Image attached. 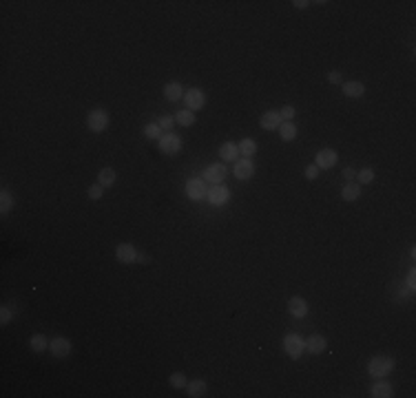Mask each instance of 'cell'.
<instances>
[{"mask_svg": "<svg viewBox=\"0 0 416 398\" xmlns=\"http://www.w3.org/2000/svg\"><path fill=\"white\" fill-rule=\"evenodd\" d=\"M392 369H394V358H390V356H376V358L370 361V365H367L370 376H376V378L387 376Z\"/></svg>", "mask_w": 416, "mask_h": 398, "instance_id": "1", "label": "cell"}, {"mask_svg": "<svg viewBox=\"0 0 416 398\" xmlns=\"http://www.w3.org/2000/svg\"><path fill=\"white\" fill-rule=\"evenodd\" d=\"M283 348H286L290 358H301V354L306 352V341L299 334H288L283 339Z\"/></svg>", "mask_w": 416, "mask_h": 398, "instance_id": "2", "label": "cell"}, {"mask_svg": "<svg viewBox=\"0 0 416 398\" xmlns=\"http://www.w3.org/2000/svg\"><path fill=\"white\" fill-rule=\"evenodd\" d=\"M87 126L93 133L106 131V126H108V113L104 111V108H96V111H91V113H89V117H87Z\"/></svg>", "mask_w": 416, "mask_h": 398, "instance_id": "3", "label": "cell"}, {"mask_svg": "<svg viewBox=\"0 0 416 398\" xmlns=\"http://www.w3.org/2000/svg\"><path fill=\"white\" fill-rule=\"evenodd\" d=\"M182 149V137L175 135V133H166V135L159 137V150L164 155H177Z\"/></svg>", "mask_w": 416, "mask_h": 398, "instance_id": "4", "label": "cell"}, {"mask_svg": "<svg viewBox=\"0 0 416 398\" xmlns=\"http://www.w3.org/2000/svg\"><path fill=\"white\" fill-rule=\"evenodd\" d=\"M186 195H188V199H193V201H202V199L208 195L206 182L204 179H188L186 182Z\"/></svg>", "mask_w": 416, "mask_h": 398, "instance_id": "5", "label": "cell"}, {"mask_svg": "<svg viewBox=\"0 0 416 398\" xmlns=\"http://www.w3.org/2000/svg\"><path fill=\"white\" fill-rule=\"evenodd\" d=\"M49 352L53 358H67L71 354V341L64 339V336H58L49 343Z\"/></svg>", "mask_w": 416, "mask_h": 398, "instance_id": "6", "label": "cell"}, {"mask_svg": "<svg viewBox=\"0 0 416 398\" xmlns=\"http://www.w3.org/2000/svg\"><path fill=\"white\" fill-rule=\"evenodd\" d=\"M184 102H186L188 111H197L206 104V96L202 89H188V91H184Z\"/></svg>", "mask_w": 416, "mask_h": 398, "instance_id": "7", "label": "cell"}, {"mask_svg": "<svg viewBox=\"0 0 416 398\" xmlns=\"http://www.w3.org/2000/svg\"><path fill=\"white\" fill-rule=\"evenodd\" d=\"M115 259L120 263H135L140 259V254H138V250H135V246H131V244H120L115 248Z\"/></svg>", "mask_w": 416, "mask_h": 398, "instance_id": "8", "label": "cell"}, {"mask_svg": "<svg viewBox=\"0 0 416 398\" xmlns=\"http://www.w3.org/2000/svg\"><path fill=\"white\" fill-rule=\"evenodd\" d=\"M208 201L212 206H226L230 201V191L226 186H221V184H217V186H212L208 191Z\"/></svg>", "mask_w": 416, "mask_h": 398, "instance_id": "9", "label": "cell"}, {"mask_svg": "<svg viewBox=\"0 0 416 398\" xmlns=\"http://www.w3.org/2000/svg\"><path fill=\"white\" fill-rule=\"evenodd\" d=\"M226 175H228V170H226V166L224 164H212V166H208V168L204 170V182H210V184H219V182H224L226 179Z\"/></svg>", "mask_w": 416, "mask_h": 398, "instance_id": "10", "label": "cell"}, {"mask_svg": "<svg viewBox=\"0 0 416 398\" xmlns=\"http://www.w3.org/2000/svg\"><path fill=\"white\" fill-rule=\"evenodd\" d=\"M337 159H339V155H337V150H332V149H323V150H319L316 153V168H332L334 164H337Z\"/></svg>", "mask_w": 416, "mask_h": 398, "instance_id": "11", "label": "cell"}, {"mask_svg": "<svg viewBox=\"0 0 416 398\" xmlns=\"http://www.w3.org/2000/svg\"><path fill=\"white\" fill-rule=\"evenodd\" d=\"M325 348H328V341H325V336L321 334H312L306 339V349H308L310 354H321L325 352Z\"/></svg>", "mask_w": 416, "mask_h": 398, "instance_id": "12", "label": "cell"}, {"mask_svg": "<svg viewBox=\"0 0 416 398\" xmlns=\"http://www.w3.org/2000/svg\"><path fill=\"white\" fill-rule=\"evenodd\" d=\"M288 312H290L292 316H297V319H304V316L308 314V303L301 297H292L290 301H288Z\"/></svg>", "mask_w": 416, "mask_h": 398, "instance_id": "13", "label": "cell"}, {"mask_svg": "<svg viewBox=\"0 0 416 398\" xmlns=\"http://www.w3.org/2000/svg\"><path fill=\"white\" fill-rule=\"evenodd\" d=\"M259 124H261L263 131H277L279 126H281V115H279L277 111H268L266 115H261Z\"/></svg>", "mask_w": 416, "mask_h": 398, "instance_id": "14", "label": "cell"}, {"mask_svg": "<svg viewBox=\"0 0 416 398\" xmlns=\"http://www.w3.org/2000/svg\"><path fill=\"white\" fill-rule=\"evenodd\" d=\"M255 175V164L250 159H239L235 164V177L237 179H250Z\"/></svg>", "mask_w": 416, "mask_h": 398, "instance_id": "15", "label": "cell"}, {"mask_svg": "<svg viewBox=\"0 0 416 398\" xmlns=\"http://www.w3.org/2000/svg\"><path fill=\"white\" fill-rule=\"evenodd\" d=\"M370 396H374V398H390V396H394V390H392L390 383L381 381V383H374V385H372Z\"/></svg>", "mask_w": 416, "mask_h": 398, "instance_id": "16", "label": "cell"}, {"mask_svg": "<svg viewBox=\"0 0 416 398\" xmlns=\"http://www.w3.org/2000/svg\"><path fill=\"white\" fill-rule=\"evenodd\" d=\"M237 153H239V149H237V144H233V142H226V144H221V149H219V157L224 159V162H235V159H237Z\"/></svg>", "mask_w": 416, "mask_h": 398, "instance_id": "17", "label": "cell"}, {"mask_svg": "<svg viewBox=\"0 0 416 398\" xmlns=\"http://www.w3.org/2000/svg\"><path fill=\"white\" fill-rule=\"evenodd\" d=\"M164 96L166 100H171V102H177V100L184 98V89L179 82H168L166 87H164Z\"/></svg>", "mask_w": 416, "mask_h": 398, "instance_id": "18", "label": "cell"}, {"mask_svg": "<svg viewBox=\"0 0 416 398\" xmlns=\"http://www.w3.org/2000/svg\"><path fill=\"white\" fill-rule=\"evenodd\" d=\"M206 390H208L206 381H191V383H186V392H188V396H191V398L204 396Z\"/></svg>", "mask_w": 416, "mask_h": 398, "instance_id": "19", "label": "cell"}, {"mask_svg": "<svg viewBox=\"0 0 416 398\" xmlns=\"http://www.w3.org/2000/svg\"><path fill=\"white\" fill-rule=\"evenodd\" d=\"M363 93H365V84H363V82H346V84H343V96L361 98Z\"/></svg>", "mask_w": 416, "mask_h": 398, "instance_id": "20", "label": "cell"}, {"mask_svg": "<svg viewBox=\"0 0 416 398\" xmlns=\"http://www.w3.org/2000/svg\"><path fill=\"white\" fill-rule=\"evenodd\" d=\"M29 348L34 349V352H45V349H49V339H47L45 334H34L29 339Z\"/></svg>", "mask_w": 416, "mask_h": 398, "instance_id": "21", "label": "cell"}, {"mask_svg": "<svg viewBox=\"0 0 416 398\" xmlns=\"http://www.w3.org/2000/svg\"><path fill=\"white\" fill-rule=\"evenodd\" d=\"M115 170L113 168H102L100 170V175H98V184H100V186H104V188H111L113 184H115Z\"/></svg>", "mask_w": 416, "mask_h": 398, "instance_id": "22", "label": "cell"}, {"mask_svg": "<svg viewBox=\"0 0 416 398\" xmlns=\"http://www.w3.org/2000/svg\"><path fill=\"white\" fill-rule=\"evenodd\" d=\"M279 135H281L283 142H292L297 137V126L292 124V122H281V126H279Z\"/></svg>", "mask_w": 416, "mask_h": 398, "instance_id": "23", "label": "cell"}, {"mask_svg": "<svg viewBox=\"0 0 416 398\" xmlns=\"http://www.w3.org/2000/svg\"><path fill=\"white\" fill-rule=\"evenodd\" d=\"M359 195H361V186H359V184H346L341 191V197L346 199V201H357Z\"/></svg>", "mask_w": 416, "mask_h": 398, "instance_id": "24", "label": "cell"}, {"mask_svg": "<svg viewBox=\"0 0 416 398\" xmlns=\"http://www.w3.org/2000/svg\"><path fill=\"white\" fill-rule=\"evenodd\" d=\"M237 149H239V153H244V157H250V155L257 153V142L250 140V137H246V140H242L237 144Z\"/></svg>", "mask_w": 416, "mask_h": 398, "instance_id": "25", "label": "cell"}, {"mask_svg": "<svg viewBox=\"0 0 416 398\" xmlns=\"http://www.w3.org/2000/svg\"><path fill=\"white\" fill-rule=\"evenodd\" d=\"M175 122H177V124H182V126H193L195 124V113L193 111H179L177 115H175Z\"/></svg>", "mask_w": 416, "mask_h": 398, "instance_id": "26", "label": "cell"}, {"mask_svg": "<svg viewBox=\"0 0 416 398\" xmlns=\"http://www.w3.org/2000/svg\"><path fill=\"white\" fill-rule=\"evenodd\" d=\"M144 135L149 137V140H159V137H162V126H159L157 122H151V124L144 126Z\"/></svg>", "mask_w": 416, "mask_h": 398, "instance_id": "27", "label": "cell"}, {"mask_svg": "<svg viewBox=\"0 0 416 398\" xmlns=\"http://www.w3.org/2000/svg\"><path fill=\"white\" fill-rule=\"evenodd\" d=\"M13 203H16V201H13V197L9 195L7 191H2V193H0V212H2V215H7V212L11 210V208H13Z\"/></svg>", "mask_w": 416, "mask_h": 398, "instance_id": "28", "label": "cell"}, {"mask_svg": "<svg viewBox=\"0 0 416 398\" xmlns=\"http://www.w3.org/2000/svg\"><path fill=\"white\" fill-rule=\"evenodd\" d=\"M357 179H359L361 184H372V182H374V170H372V168L359 170V173H357Z\"/></svg>", "mask_w": 416, "mask_h": 398, "instance_id": "29", "label": "cell"}, {"mask_svg": "<svg viewBox=\"0 0 416 398\" xmlns=\"http://www.w3.org/2000/svg\"><path fill=\"white\" fill-rule=\"evenodd\" d=\"M168 383L175 387V390H179V387H186V376H184L182 372H175L171 378H168Z\"/></svg>", "mask_w": 416, "mask_h": 398, "instance_id": "30", "label": "cell"}, {"mask_svg": "<svg viewBox=\"0 0 416 398\" xmlns=\"http://www.w3.org/2000/svg\"><path fill=\"white\" fill-rule=\"evenodd\" d=\"M295 106H290V104H286V106L281 108V111H279V115H281V122H290L292 117H295Z\"/></svg>", "mask_w": 416, "mask_h": 398, "instance_id": "31", "label": "cell"}, {"mask_svg": "<svg viewBox=\"0 0 416 398\" xmlns=\"http://www.w3.org/2000/svg\"><path fill=\"white\" fill-rule=\"evenodd\" d=\"M102 193H104V186H100V184H93V186L89 188V199L98 201V199H102Z\"/></svg>", "mask_w": 416, "mask_h": 398, "instance_id": "32", "label": "cell"}, {"mask_svg": "<svg viewBox=\"0 0 416 398\" xmlns=\"http://www.w3.org/2000/svg\"><path fill=\"white\" fill-rule=\"evenodd\" d=\"M162 129H173V124H175V117L173 115H162L159 117V122H157Z\"/></svg>", "mask_w": 416, "mask_h": 398, "instance_id": "33", "label": "cell"}, {"mask_svg": "<svg viewBox=\"0 0 416 398\" xmlns=\"http://www.w3.org/2000/svg\"><path fill=\"white\" fill-rule=\"evenodd\" d=\"M9 321H11V310H9L7 305H2V310H0V323L7 325Z\"/></svg>", "mask_w": 416, "mask_h": 398, "instance_id": "34", "label": "cell"}, {"mask_svg": "<svg viewBox=\"0 0 416 398\" xmlns=\"http://www.w3.org/2000/svg\"><path fill=\"white\" fill-rule=\"evenodd\" d=\"M306 177H308V179H316V177H319V168H316L314 164H310L308 168H306Z\"/></svg>", "mask_w": 416, "mask_h": 398, "instance_id": "35", "label": "cell"}, {"mask_svg": "<svg viewBox=\"0 0 416 398\" xmlns=\"http://www.w3.org/2000/svg\"><path fill=\"white\" fill-rule=\"evenodd\" d=\"M328 80H330L332 84L341 82V73H337V71H330V73H328Z\"/></svg>", "mask_w": 416, "mask_h": 398, "instance_id": "36", "label": "cell"}, {"mask_svg": "<svg viewBox=\"0 0 416 398\" xmlns=\"http://www.w3.org/2000/svg\"><path fill=\"white\" fill-rule=\"evenodd\" d=\"M343 177H346V179H348V182H352V179H354V177H357V173H354V170H352V168H346V170H343Z\"/></svg>", "mask_w": 416, "mask_h": 398, "instance_id": "37", "label": "cell"}, {"mask_svg": "<svg viewBox=\"0 0 416 398\" xmlns=\"http://www.w3.org/2000/svg\"><path fill=\"white\" fill-rule=\"evenodd\" d=\"M292 4H295L297 9H306V7H308V4H310V2H306V0H295V2H292Z\"/></svg>", "mask_w": 416, "mask_h": 398, "instance_id": "38", "label": "cell"}, {"mask_svg": "<svg viewBox=\"0 0 416 398\" xmlns=\"http://www.w3.org/2000/svg\"><path fill=\"white\" fill-rule=\"evenodd\" d=\"M408 288L414 290V272H410V277H408Z\"/></svg>", "mask_w": 416, "mask_h": 398, "instance_id": "39", "label": "cell"}]
</instances>
